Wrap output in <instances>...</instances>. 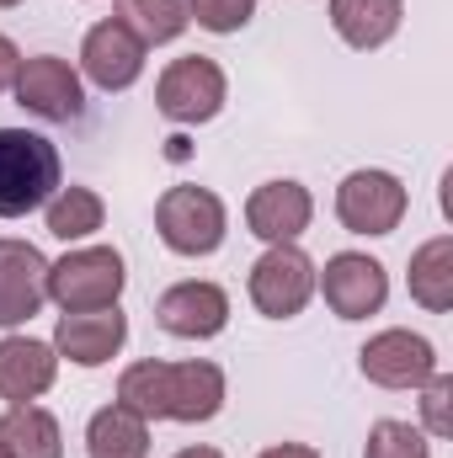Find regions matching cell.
<instances>
[{"mask_svg":"<svg viewBox=\"0 0 453 458\" xmlns=\"http://www.w3.org/2000/svg\"><path fill=\"white\" fill-rule=\"evenodd\" d=\"M176 458H225V454H219V448H182Z\"/></svg>","mask_w":453,"mask_h":458,"instance_id":"cell-29","label":"cell"},{"mask_svg":"<svg viewBox=\"0 0 453 458\" xmlns=\"http://www.w3.org/2000/svg\"><path fill=\"white\" fill-rule=\"evenodd\" d=\"M225 91H229L225 70H219L214 59H203V54H187V59H171V64H166V75H160V86H155V107L171 117V123L192 128V123L219 117Z\"/></svg>","mask_w":453,"mask_h":458,"instance_id":"cell-5","label":"cell"},{"mask_svg":"<svg viewBox=\"0 0 453 458\" xmlns=\"http://www.w3.org/2000/svg\"><path fill=\"white\" fill-rule=\"evenodd\" d=\"M363 458H432V443L411 421H373Z\"/></svg>","mask_w":453,"mask_h":458,"instance_id":"cell-24","label":"cell"},{"mask_svg":"<svg viewBox=\"0 0 453 458\" xmlns=\"http://www.w3.org/2000/svg\"><path fill=\"white\" fill-rule=\"evenodd\" d=\"M315 219V198L299 182H261L245 203V225L267 245H294Z\"/></svg>","mask_w":453,"mask_h":458,"instance_id":"cell-14","label":"cell"},{"mask_svg":"<svg viewBox=\"0 0 453 458\" xmlns=\"http://www.w3.org/2000/svg\"><path fill=\"white\" fill-rule=\"evenodd\" d=\"M0 458H5V454H0Z\"/></svg>","mask_w":453,"mask_h":458,"instance_id":"cell-31","label":"cell"},{"mask_svg":"<svg viewBox=\"0 0 453 458\" xmlns=\"http://www.w3.org/2000/svg\"><path fill=\"white\" fill-rule=\"evenodd\" d=\"M187 16L225 38V32H240L256 16V0H187Z\"/></svg>","mask_w":453,"mask_h":458,"instance_id":"cell-25","label":"cell"},{"mask_svg":"<svg viewBox=\"0 0 453 458\" xmlns=\"http://www.w3.org/2000/svg\"><path fill=\"white\" fill-rule=\"evenodd\" d=\"M128 342V315L123 310H81V315H59L54 326V352L70 357L75 368H102L113 362Z\"/></svg>","mask_w":453,"mask_h":458,"instance_id":"cell-13","label":"cell"},{"mask_svg":"<svg viewBox=\"0 0 453 458\" xmlns=\"http://www.w3.org/2000/svg\"><path fill=\"white\" fill-rule=\"evenodd\" d=\"M261 458H321L310 443H278V448H267Z\"/></svg>","mask_w":453,"mask_h":458,"instance_id":"cell-28","label":"cell"},{"mask_svg":"<svg viewBox=\"0 0 453 458\" xmlns=\"http://www.w3.org/2000/svg\"><path fill=\"white\" fill-rule=\"evenodd\" d=\"M406 0H331V27L346 48H384L400 32Z\"/></svg>","mask_w":453,"mask_h":458,"instance_id":"cell-17","label":"cell"},{"mask_svg":"<svg viewBox=\"0 0 453 458\" xmlns=\"http://www.w3.org/2000/svg\"><path fill=\"white\" fill-rule=\"evenodd\" d=\"M123 256L113 245H81L59 261H48V299L64 310V315H81V310H113L123 299Z\"/></svg>","mask_w":453,"mask_h":458,"instance_id":"cell-2","label":"cell"},{"mask_svg":"<svg viewBox=\"0 0 453 458\" xmlns=\"http://www.w3.org/2000/svg\"><path fill=\"white\" fill-rule=\"evenodd\" d=\"M81 70L91 86L102 91H128L139 75H144V43L123 27V21H97L81 43Z\"/></svg>","mask_w":453,"mask_h":458,"instance_id":"cell-12","label":"cell"},{"mask_svg":"<svg viewBox=\"0 0 453 458\" xmlns=\"http://www.w3.org/2000/svg\"><path fill=\"white\" fill-rule=\"evenodd\" d=\"M59 192V149L32 128H0V219H21Z\"/></svg>","mask_w":453,"mask_h":458,"instance_id":"cell-1","label":"cell"},{"mask_svg":"<svg viewBox=\"0 0 453 458\" xmlns=\"http://www.w3.org/2000/svg\"><path fill=\"white\" fill-rule=\"evenodd\" d=\"M117 405H128L144 421H166V362H133L117 378Z\"/></svg>","mask_w":453,"mask_h":458,"instance_id":"cell-23","label":"cell"},{"mask_svg":"<svg viewBox=\"0 0 453 458\" xmlns=\"http://www.w3.org/2000/svg\"><path fill=\"white\" fill-rule=\"evenodd\" d=\"M54 378H59L54 342H32V336H5L0 342V400L32 405L38 394L54 389Z\"/></svg>","mask_w":453,"mask_h":458,"instance_id":"cell-15","label":"cell"},{"mask_svg":"<svg viewBox=\"0 0 453 458\" xmlns=\"http://www.w3.org/2000/svg\"><path fill=\"white\" fill-rule=\"evenodd\" d=\"M117 21L150 48V43H171L187 32V0H117Z\"/></svg>","mask_w":453,"mask_h":458,"instance_id":"cell-22","label":"cell"},{"mask_svg":"<svg viewBox=\"0 0 453 458\" xmlns=\"http://www.w3.org/2000/svg\"><path fill=\"white\" fill-rule=\"evenodd\" d=\"M155 320L171 336H182V342H209V336H219L229 326V293L219 283H198V277L192 283H176V288L160 293Z\"/></svg>","mask_w":453,"mask_h":458,"instance_id":"cell-11","label":"cell"},{"mask_svg":"<svg viewBox=\"0 0 453 458\" xmlns=\"http://www.w3.org/2000/svg\"><path fill=\"white\" fill-rule=\"evenodd\" d=\"M225 411V373L203 357L166 362V421H214Z\"/></svg>","mask_w":453,"mask_h":458,"instance_id":"cell-16","label":"cell"},{"mask_svg":"<svg viewBox=\"0 0 453 458\" xmlns=\"http://www.w3.org/2000/svg\"><path fill=\"white\" fill-rule=\"evenodd\" d=\"M406 187L389 171H352L337 187V219L352 234H389L406 219Z\"/></svg>","mask_w":453,"mask_h":458,"instance_id":"cell-9","label":"cell"},{"mask_svg":"<svg viewBox=\"0 0 453 458\" xmlns=\"http://www.w3.org/2000/svg\"><path fill=\"white\" fill-rule=\"evenodd\" d=\"M16 102L43 123H75L86 113V86L70 70V59L38 54V59H21V70H16Z\"/></svg>","mask_w":453,"mask_h":458,"instance_id":"cell-8","label":"cell"},{"mask_svg":"<svg viewBox=\"0 0 453 458\" xmlns=\"http://www.w3.org/2000/svg\"><path fill=\"white\" fill-rule=\"evenodd\" d=\"M0 454L5 458H64V432L43 405H11L0 416Z\"/></svg>","mask_w":453,"mask_h":458,"instance_id":"cell-18","label":"cell"},{"mask_svg":"<svg viewBox=\"0 0 453 458\" xmlns=\"http://www.w3.org/2000/svg\"><path fill=\"white\" fill-rule=\"evenodd\" d=\"M48 299V256L32 240H0V331L27 326Z\"/></svg>","mask_w":453,"mask_h":458,"instance_id":"cell-10","label":"cell"},{"mask_svg":"<svg viewBox=\"0 0 453 458\" xmlns=\"http://www.w3.org/2000/svg\"><path fill=\"white\" fill-rule=\"evenodd\" d=\"M86 454L91 458H150V421L133 416L128 405H102L86 427Z\"/></svg>","mask_w":453,"mask_h":458,"instance_id":"cell-19","label":"cell"},{"mask_svg":"<svg viewBox=\"0 0 453 458\" xmlns=\"http://www.w3.org/2000/svg\"><path fill=\"white\" fill-rule=\"evenodd\" d=\"M357 368L379 389H422L438 373V346L416 331H379L357 352Z\"/></svg>","mask_w":453,"mask_h":458,"instance_id":"cell-7","label":"cell"},{"mask_svg":"<svg viewBox=\"0 0 453 458\" xmlns=\"http://www.w3.org/2000/svg\"><path fill=\"white\" fill-rule=\"evenodd\" d=\"M315 288L326 293L337 320H368L389 299V272L363 250H341L326 261V272H315Z\"/></svg>","mask_w":453,"mask_h":458,"instance_id":"cell-6","label":"cell"},{"mask_svg":"<svg viewBox=\"0 0 453 458\" xmlns=\"http://www.w3.org/2000/svg\"><path fill=\"white\" fill-rule=\"evenodd\" d=\"M411 299L432 315L453 310V240L438 234L411 256Z\"/></svg>","mask_w":453,"mask_h":458,"instance_id":"cell-20","label":"cell"},{"mask_svg":"<svg viewBox=\"0 0 453 458\" xmlns=\"http://www.w3.org/2000/svg\"><path fill=\"white\" fill-rule=\"evenodd\" d=\"M422 432L427 437H449L453 432V378L449 373H432L422 384Z\"/></svg>","mask_w":453,"mask_h":458,"instance_id":"cell-26","label":"cell"},{"mask_svg":"<svg viewBox=\"0 0 453 458\" xmlns=\"http://www.w3.org/2000/svg\"><path fill=\"white\" fill-rule=\"evenodd\" d=\"M43 219H48V234H59V240H86V234L102 229L107 203H102L91 187H59V192L43 203Z\"/></svg>","mask_w":453,"mask_h":458,"instance_id":"cell-21","label":"cell"},{"mask_svg":"<svg viewBox=\"0 0 453 458\" xmlns=\"http://www.w3.org/2000/svg\"><path fill=\"white\" fill-rule=\"evenodd\" d=\"M155 229L176 256H214L225 245V203L209 187H166L155 203Z\"/></svg>","mask_w":453,"mask_h":458,"instance_id":"cell-3","label":"cell"},{"mask_svg":"<svg viewBox=\"0 0 453 458\" xmlns=\"http://www.w3.org/2000/svg\"><path fill=\"white\" fill-rule=\"evenodd\" d=\"M11 5H21V0H0V11H11Z\"/></svg>","mask_w":453,"mask_h":458,"instance_id":"cell-30","label":"cell"},{"mask_svg":"<svg viewBox=\"0 0 453 458\" xmlns=\"http://www.w3.org/2000/svg\"><path fill=\"white\" fill-rule=\"evenodd\" d=\"M315 299V261L299 245H267L251 267V304L267 320H294Z\"/></svg>","mask_w":453,"mask_h":458,"instance_id":"cell-4","label":"cell"},{"mask_svg":"<svg viewBox=\"0 0 453 458\" xmlns=\"http://www.w3.org/2000/svg\"><path fill=\"white\" fill-rule=\"evenodd\" d=\"M16 70H21V54H16V43L0 32V91H11V86H16Z\"/></svg>","mask_w":453,"mask_h":458,"instance_id":"cell-27","label":"cell"}]
</instances>
